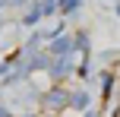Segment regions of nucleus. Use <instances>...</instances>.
<instances>
[{
	"mask_svg": "<svg viewBox=\"0 0 120 117\" xmlns=\"http://www.w3.org/2000/svg\"><path fill=\"white\" fill-rule=\"evenodd\" d=\"M73 44H70V38H57V44H54V51L57 54H63V51H70Z\"/></svg>",
	"mask_w": 120,
	"mask_h": 117,
	"instance_id": "nucleus-1",
	"label": "nucleus"
},
{
	"mask_svg": "<svg viewBox=\"0 0 120 117\" xmlns=\"http://www.w3.org/2000/svg\"><path fill=\"white\" fill-rule=\"evenodd\" d=\"M0 117H10V114H6V111H3V108H0Z\"/></svg>",
	"mask_w": 120,
	"mask_h": 117,
	"instance_id": "nucleus-2",
	"label": "nucleus"
},
{
	"mask_svg": "<svg viewBox=\"0 0 120 117\" xmlns=\"http://www.w3.org/2000/svg\"><path fill=\"white\" fill-rule=\"evenodd\" d=\"M117 13H120V10H117Z\"/></svg>",
	"mask_w": 120,
	"mask_h": 117,
	"instance_id": "nucleus-3",
	"label": "nucleus"
}]
</instances>
